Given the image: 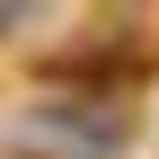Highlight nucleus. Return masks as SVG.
<instances>
[{"label":"nucleus","instance_id":"nucleus-1","mask_svg":"<svg viewBox=\"0 0 159 159\" xmlns=\"http://www.w3.org/2000/svg\"><path fill=\"white\" fill-rule=\"evenodd\" d=\"M35 80L44 89H71V97H124V89H150L159 80V44H142V35L53 44V53H35Z\"/></svg>","mask_w":159,"mask_h":159},{"label":"nucleus","instance_id":"nucleus-2","mask_svg":"<svg viewBox=\"0 0 159 159\" xmlns=\"http://www.w3.org/2000/svg\"><path fill=\"white\" fill-rule=\"evenodd\" d=\"M0 159H89V150H35V142H9Z\"/></svg>","mask_w":159,"mask_h":159}]
</instances>
